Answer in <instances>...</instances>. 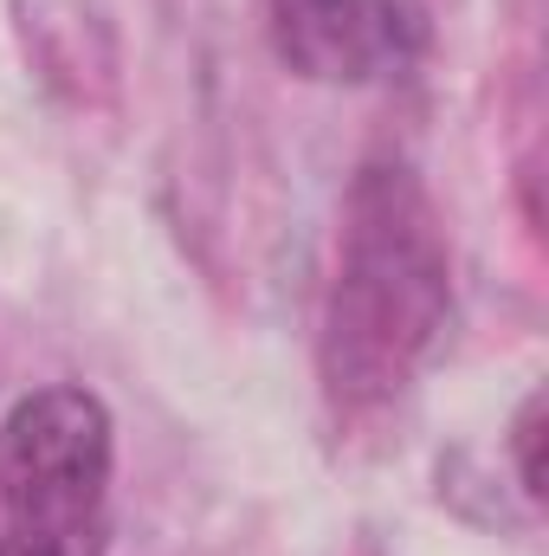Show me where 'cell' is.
I'll list each match as a JSON object with an SVG mask.
<instances>
[{"mask_svg":"<svg viewBox=\"0 0 549 556\" xmlns=\"http://www.w3.org/2000/svg\"><path fill=\"white\" fill-rule=\"evenodd\" d=\"M272 52L310 85H375L420 52L401 0H272Z\"/></svg>","mask_w":549,"mask_h":556,"instance_id":"3957f363","label":"cell"},{"mask_svg":"<svg viewBox=\"0 0 549 556\" xmlns=\"http://www.w3.org/2000/svg\"><path fill=\"white\" fill-rule=\"evenodd\" d=\"M511 453H518V485L524 498H544V389L524 395V408L511 420Z\"/></svg>","mask_w":549,"mask_h":556,"instance_id":"277c9868","label":"cell"},{"mask_svg":"<svg viewBox=\"0 0 549 556\" xmlns=\"http://www.w3.org/2000/svg\"><path fill=\"white\" fill-rule=\"evenodd\" d=\"M452 311V253L408 162H369L343 201V247L323 304V395L336 415H375L408 395Z\"/></svg>","mask_w":549,"mask_h":556,"instance_id":"6da1fadb","label":"cell"},{"mask_svg":"<svg viewBox=\"0 0 549 556\" xmlns=\"http://www.w3.org/2000/svg\"><path fill=\"white\" fill-rule=\"evenodd\" d=\"M117 427L91 389L52 382L0 420V556H104Z\"/></svg>","mask_w":549,"mask_h":556,"instance_id":"7a4b0ae2","label":"cell"}]
</instances>
